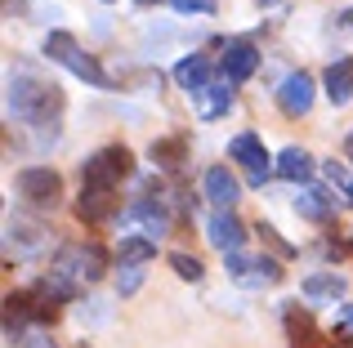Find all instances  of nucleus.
I'll use <instances>...</instances> for the list:
<instances>
[{
  "label": "nucleus",
  "mask_w": 353,
  "mask_h": 348,
  "mask_svg": "<svg viewBox=\"0 0 353 348\" xmlns=\"http://www.w3.org/2000/svg\"><path fill=\"white\" fill-rule=\"evenodd\" d=\"M63 107L59 85H45L32 72H14L9 76V116H23V121H50Z\"/></svg>",
  "instance_id": "1"
},
{
  "label": "nucleus",
  "mask_w": 353,
  "mask_h": 348,
  "mask_svg": "<svg viewBox=\"0 0 353 348\" xmlns=\"http://www.w3.org/2000/svg\"><path fill=\"white\" fill-rule=\"evenodd\" d=\"M45 54H50L54 63H63V67H68L72 76L90 80V85H99V89H108V85H112V80H108V72L99 67V63L90 58V54L81 50V45L72 41L68 32H50V36H45Z\"/></svg>",
  "instance_id": "2"
},
{
  "label": "nucleus",
  "mask_w": 353,
  "mask_h": 348,
  "mask_svg": "<svg viewBox=\"0 0 353 348\" xmlns=\"http://www.w3.org/2000/svg\"><path fill=\"white\" fill-rule=\"evenodd\" d=\"M108 268V254L103 246H63L59 259H54V277L68 281V286H77V281H99Z\"/></svg>",
  "instance_id": "3"
},
{
  "label": "nucleus",
  "mask_w": 353,
  "mask_h": 348,
  "mask_svg": "<svg viewBox=\"0 0 353 348\" xmlns=\"http://www.w3.org/2000/svg\"><path fill=\"white\" fill-rule=\"evenodd\" d=\"M18 197L36 210H54L63 197V179L50 166H27V170H18Z\"/></svg>",
  "instance_id": "4"
},
{
  "label": "nucleus",
  "mask_w": 353,
  "mask_h": 348,
  "mask_svg": "<svg viewBox=\"0 0 353 348\" xmlns=\"http://www.w3.org/2000/svg\"><path fill=\"white\" fill-rule=\"evenodd\" d=\"M125 174H130V152L125 148H103L85 161L81 183H85V188H112L117 192V183L125 179Z\"/></svg>",
  "instance_id": "5"
},
{
  "label": "nucleus",
  "mask_w": 353,
  "mask_h": 348,
  "mask_svg": "<svg viewBox=\"0 0 353 348\" xmlns=\"http://www.w3.org/2000/svg\"><path fill=\"white\" fill-rule=\"evenodd\" d=\"M228 157L246 166L250 183H264V174H268V152H264V143H259V134H237V139L228 143Z\"/></svg>",
  "instance_id": "6"
},
{
  "label": "nucleus",
  "mask_w": 353,
  "mask_h": 348,
  "mask_svg": "<svg viewBox=\"0 0 353 348\" xmlns=\"http://www.w3.org/2000/svg\"><path fill=\"white\" fill-rule=\"evenodd\" d=\"M277 103H282L286 116H304L313 107V76L309 72H291V76L282 80V89H277Z\"/></svg>",
  "instance_id": "7"
},
{
  "label": "nucleus",
  "mask_w": 353,
  "mask_h": 348,
  "mask_svg": "<svg viewBox=\"0 0 353 348\" xmlns=\"http://www.w3.org/2000/svg\"><path fill=\"white\" fill-rule=\"evenodd\" d=\"M219 67H224V80H228V85H241V80L259 67V50L250 41H237V45H228V54H224V63H219Z\"/></svg>",
  "instance_id": "8"
},
{
  "label": "nucleus",
  "mask_w": 353,
  "mask_h": 348,
  "mask_svg": "<svg viewBox=\"0 0 353 348\" xmlns=\"http://www.w3.org/2000/svg\"><path fill=\"white\" fill-rule=\"evenodd\" d=\"M77 215L85 219V224H103V219H112L117 215V192L112 188H81Z\"/></svg>",
  "instance_id": "9"
},
{
  "label": "nucleus",
  "mask_w": 353,
  "mask_h": 348,
  "mask_svg": "<svg viewBox=\"0 0 353 348\" xmlns=\"http://www.w3.org/2000/svg\"><path fill=\"white\" fill-rule=\"evenodd\" d=\"M228 272L241 286H268L277 281V263L273 259H246V254H228Z\"/></svg>",
  "instance_id": "10"
},
{
  "label": "nucleus",
  "mask_w": 353,
  "mask_h": 348,
  "mask_svg": "<svg viewBox=\"0 0 353 348\" xmlns=\"http://www.w3.org/2000/svg\"><path fill=\"white\" fill-rule=\"evenodd\" d=\"M201 192H206V201H210L215 210H233V201H237V179H233L224 166H210L206 179H201Z\"/></svg>",
  "instance_id": "11"
},
{
  "label": "nucleus",
  "mask_w": 353,
  "mask_h": 348,
  "mask_svg": "<svg viewBox=\"0 0 353 348\" xmlns=\"http://www.w3.org/2000/svg\"><path fill=\"white\" fill-rule=\"evenodd\" d=\"M206 237H210V246L215 250H224V254H237V246H241V224L228 210H219V215H210V224H206Z\"/></svg>",
  "instance_id": "12"
},
{
  "label": "nucleus",
  "mask_w": 353,
  "mask_h": 348,
  "mask_svg": "<svg viewBox=\"0 0 353 348\" xmlns=\"http://www.w3.org/2000/svg\"><path fill=\"white\" fill-rule=\"evenodd\" d=\"M174 80H179V89H188V94H206L210 89V63L201 58V54H192V58H183L179 67H174Z\"/></svg>",
  "instance_id": "13"
},
{
  "label": "nucleus",
  "mask_w": 353,
  "mask_h": 348,
  "mask_svg": "<svg viewBox=\"0 0 353 348\" xmlns=\"http://www.w3.org/2000/svg\"><path fill=\"white\" fill-rule=\"evenodd\" d=\"M322 85H327V98L331 103H349L353 98V58H340V63H331L327 67V80H322Z\"/></svg>",
  "instance_id": "14"
},
{
  "label": "nucleus",
  "mask_w": 353,
  "mask_h": 348,
  "mask_svg": "<svg viewBox=\"0 0 353 348\" xmlns=\"http://www.w3.org/2000/svg\"><path fill=\"white\" fill-rule=\"evenodd\" d=\"M277 174H282V179H291V183H304L313 174L309 152H304V148H286L282 157H277Z\"/></svg>",
  "instance_id": "15"
},
{
  "label": "nucleus",
  "mask_w": 353,
  "mask_h": 348,
  "mask_svg": "<svg viewBox=\"0 0 353 348\" xmlns=\"http://www.w3.org/2000/svg\"><path fill=\"white\" fill-rule=\"evenodd\" d=\"M130 215H134V219H139V224H143V228H148V237H152V241H157V237H165V228H170V224H165V210H161V206H157V201H152V197H143V201H134V210H130Z\"/></svg>",
  "instance_id": "16"
},
{
  "label": "nucleus",
  "mask_w": 353,
  "mask_h": 348,
  "mask_svg": "<svg viewBox=\"0 0 353 348\" xmlns=\"http://www.w3.org/2000/svg\"><path fill=\"white\" fill-rule=\"evenodd\" d=\"M331 206H336V197H327L322 188H304V192H300V201H295V210H300L304 219H313V224H318V219H327V215H331Z\"/></svg>",
  "instance_id": "17"
},
{
  "label": "nucleus",
  "mask_w": 353,
  "mask_h": 348,
  "mask_svg": "<svg viewBox=\"0 0 353 348\" xmlns=\"http://www.w3.org/2000/svg\"><path fill=\"white\" fill-rule=\"evenodd\" d=\"M304 295H309V299H340V295H345V277H336V272H318V277L304 281Z\"/></svg>",
  "instance_id": "18"
},
{
  "label": "nucleus",
  "mask_w": 353,
  "mask_h": 348,
  "mask_svg": "<svg viewBox=\"0 0 353 348\" xmlns=\"http://www.w3.org/2000/svg\"><path fill=\"white\" fill-rule=\"evenodd\" d=\"M148 259H157L152 237H125L121 241V263H148Z\"/></svg>",
  "instance_id": "19"
},
{
  "label": "nucleus",
  "mask_w": 353,
  "mask_h": 348,
  "mask_svg": "<svg viewBox=\"0 0 353 348\" xmlns=\"http://www.w3.org/2000/svg\"><path fill=\"white\" fill-rule=\"evenodd\" d=\"M228 107H233V89H228V85H210L206 103H201V121H215V116L228 112Z\"/></svg>",
  "instance_id": "20"
},
{
  "label": "nucleus",
  "mask_w": 353,
  "mask_h": 348,
  "mask_svg": "<svg viewBox=\"0 0 353 348\" xmlns=\"http://www.w3.org/2000/svg\"><path fill=\"white\" fill-rule=\"evenodd\" d=\"M183 148H188L183 139H161V143H152V161H161L165 170H174L183 161Z\"/></svg>",
  "instance_id": "21"
},
{
  "label": "nucleus",
  "mask_w": 353,
  "mask_h": 348,
  "mask_svg": "<svg viewBox=\"0 0 353 348\" xmlns=\"http://www.w3.org/2000/svg\"><path fill=\"white\" fill-rule=\"evenodd\" d=\"M139 281H143V263H121V277H117V295H134Z\"/></svg>",
  "instance_id": "22"
},
{
  "label": "nucleus",
  "mask_w": 353,
  "mask_h": 348,
  "mask_svg": "<svg viewBox=\"0 0 353 348\" xmlns=\"http://www.w3.org/2000/svg\"><path fill=\"white\" fill-rule=\"evenodd\" d=\"M170 268L179 272L183 281H197L201 277V259H192V254H170Z\"/></svg>",
  "instance_id": "23"
},
{
  "label": "nucleus",
  "mask_w": 353,
  "mask_h": 348,
  "mask_svg": "<svg viewBox=\"0 0 353 348\" xmlns=\"http://www.w3.org/2000/svg\"><path fill=\"white\" fill-rule=\"evenodd\" d=\"M179 14H215V0H170Z\"/></svg>",
  "instance_id": "24"
},
{
  "label": "nucleus",
  "mask_w": 353,
  "mask_h": 348,
  "mask_svg": "<svg viewBox=\"0 0 353 348\" xmlns=\"http://www.w3.org/2000/svg\"><path fill=\"white\" fill-rule=\"evenodd\" d=\"M327 179H331V183H349V179H345V170H340L336 161H331V166H327Z\"/></svg>",
  "instance_id": "25"
},
{
  "label": "nucleus",
  "mask_w": 353,
  "mask_h": 348,
  "mask_svg": "<svg viewBox=\"0 0 353 348\" xmlns=\"http://www.w3.org/2000/svg\"><path fill=\"white\" fill-rule=\"evenodd\" d=\"M345 326H349V331H353V304L345 308Z\"/></svg>",
  "instance_id": "26"
},
{
  "label": "nucleus",
  "mask_w": 353,
  "mask_h": 348,
  "mask_svg": "<svg viewBox=\"0 0 353 348\" xmlns=\"http://www.w3.org/2000/svg\"><path fill=\"white\" fill-rule=\"evenodd\" d=\"M345 152H349V161H353V130H349V139H345Z\"/></svg>",
  "instance_id": "27"
},
{
  "label": "nucleus",
  "mask_w": 353,
  "mask_h": 348,
  "mask_svg": "<svg viewBox=\"0 0 353 348\" xmlns=\"http://www.w3.org/2000/svg\"><path fill=\"white\" fill-rule=\"evenodd\" d=\"M139 5H161V0H139Z\"/></svg>",
  "instance_id": "28"
},
{
  "label": "nucleus",
  "mask_w": 353,
  "mask_h": 348,
  "mask_svg": "<svg viewBox=\"0 0 353 348\" xmlns=\"http://www.w3.org/2000/svg\"><path fill=\"white\" fill-rule=\"evenodd\" d=\"M255 5H277V0H255Z\"/></svg>",
  "instance_id": "29"
},
{
  "label": "nucleus",
  "mask_w": 353,
  "mask_h": 348,
  "mask_svg": "<svg viewBox=\"0 0 353 348\" xmlns=\"http://www.w3.org/2000/svg\"><path fill=\"white\" fill-rule=\"evenodd\" d=\"M349 206H353V183H349Z\"/></svg>",
  "instance_id": "30"
},
{
  "label": "nucleus",
  "mask_w": 353,
  "mask_h": 348,
  "mask_svg": "<svg viewBox=\"0 0 353 348\" xmlns=\"http://www.w3.org/2000/svg\"><path fill=\"white\" fill-rule=\"evenodd\" d=\"M345 18H349V23H353V14H345Z\"/></svg>",
  "instance_id": "31"
}]
</instances>
